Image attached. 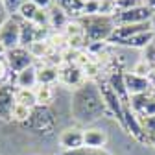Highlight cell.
Returning a JSON list of instances; mask_svg holds the SVG:
<instances>
[{"mask_svg": "<svg viewBox=\"0 0 155 155\" xmlns=\"http://www.w3.org/2000/svg\"><path fill=\"white\" fill-rule=\"evenodd\" d=\"M70 111L78 122H94L100 120L102 116L111 118V113L107 111V105L102 98V92L96 81H87L78 91H74Z\"/></svg>", "mask_w": 155, "mask_h": 155, "instance_id": "6da1fadb", "label": "cell"}, {"mask_svg": "<svg viewBox=\"0 0 155 155\" xmlns=\"http://www.w3.org/2000/svg\"><path fill=\"white\" fill-rule=\"evenodd\" d=\"M80 21L83 24L85 37H87L89 45L109 41L111 33L116 28L113 17H104V15H89V17H81Z\"/></svg>", "mask_w": 155, "mask_h": 155, "instance_id": "7a4b0ae2", "label": "cell"}, {"mask_svg": "<svg viewBox=\"0 0 155 155\" xmlns=\"http://www.w3.org/2000/svg\"><path fill=\"white\" fill-rule=\"evenodd\" d=\"M96 85H98V89L102 92V98H104V102L107 105V111L111 113V118H116L118 124H120V127L124 129V104H122V100L116 96V92L109 85L105 76L102 78V80L96 81Z\"/></svg>", "mask_w": 155, "mask_h": 155, "instance_id": "3957f363", "label": "cell"}, {"mask_svg": "<svg viewBox=\"0 0 155 155\" xmlns=\"http://www.w3.org/2000/svg\"><path fill=\"white\" fill-rule=\"evenodd\" d=\"M21 28L22 21H18L15 15H9L6 22L0 26V45L4 46L6 52L21 46Z\"/></svg>", "mask_w": 155, "mask_h": 155, "instance_id": "277c9868", "label": "cell"}, {"mask_svg": "<svg viewBox=\"0 0 155 155\" xmlns=\"http://www.w3.org/2000/svg\"><path fill=\"white\" fill-rule=\"evenodd\" d=\"M24 126L30 127L33 133L50 135V133L54 131V126H55V120H54V114H52L50 107H41V105L33 107L31 118H30Z\"/></svg>", "mask_w": 155, "mask_h": 155, "instance_id": "5b68a950", "label": "cell"}, {"mask_svg": "<svg viewBox=\"0 0 155 155\" xmlns=\"http://www.w3.org/2000/svg\"><path fill=\"white\" fill-rule=\"evenodd\" d=\"M4 57H6V61H8L9 70L15 72V74H18V72H22V70H26V68H30V67L35 65L33 55H31L30 50L24 48V46H18V48L8 50V52L4 54Z\"/></svg>", "mask_w": 155, "mask_h": 155, "instance_id": "8992f818", "label": "cell"}, {"mask_svg": "<svg viewBox=\"0 0 155 155\" xmlns=\"http://www.w3.org/2000/svg\"><path fill=\"white\" fill-rule=\"evenodd\" d=\"M153 13L144 6H139V8H133V9H127V11H118L114 13L113 21L116 26H126V24H146L151 21Z\"/></svg>", "mask_w": 155, "mask_h": 155, "instance_id": "52a82bcc", "label": "cell"}, {"mask_svg": "<svg viewBox=\"0 0 155 155\" xmlns=\"http://www.w3.org/2000/svg\"><path fill=\"white\" fill-rule=\"evenodd\" d=\"M57 83H61L63 87H67L70 91H78L83 83H87L83 68H80L74 63H65L59 68V80H57Z\"/></svg>", "mask_w": 155, "mask_h": 155, "instance_id": "ba28073f", "label": "cell"}, {"mask_svg": "<svg viewBox=\"0 0 155 155\" xmlns=\"http://www.w3.org/2000/svg\"><path fill=\"white\" fill-rule=\"evenodd\" d=\"M124 131L127 135H131V137L140 142V144H148V135L142 127V122L139 118V114L135 113L129 105H124Z\"/></svg>", "mask_w": 155, "mask_h": 155, "instance_id": "9c48e42d", "label": "cell"}, {"mask_svg": "<svg viewBox=\"0 0 155 155\" xmlns=\"http://www.w3.org/2000/svg\"><path fill=\"white\" fill-rule=\"evenodd\" d=\"M59 148L63 150V153L85 148V144H83V129H80V127H67L65 131H61V135H59Z\"/></svg>", "mask_w": 155, "mask_h": 155, "instance_id": "30bf717a", "label": "cell"}, {"mask_svg": "<svg viewBox=\"0 0 155 155\" xmlns=\"http://www.w3.org/2000/svg\"><path fill=\"white\" fill-rule=\"evenodd\" d=\"M124 80H126V87L129 96H139V94H148L155 89L153 81L150 78H140V76H135L131 70L124 72Z\"/></svg>", "mask_w": 155, "mask_h": 155, "instance_id": "8fae6325", "label": "cell"}, {"mask_svg": "<svg viewBox=\"0 0 155 155\" xmlns=\"http://www.w3.org/2000/svg\"><path fill=\"white\" fill-rule=\"evenodd\" d=\"M15 107V87H0V120H11V111Z\"/></svg>", "mask_w": 155, "mask_h": 155, "instance_id": "7c38bea8", "label": "cell"}, {"mask_svg": "<svg viewBox=\"0 0 155 155\" xmlns=\"http://www.w3.org/2000/svg\"><path fill=\"white\" fill-rule=\"evenodd\" d=\"M83 144L89 150H104L107 144V133L100 127H87L83 129Z\"/></svg>", "mask_w": 155, "mask_h": 155, "instance_id": "4fadbf2b", "label": "cell"}, {"mask_svg": "<svg viewBox=\"0 0 155 155\" xmlns=\"http://www.w3.org/2000/svg\"><path fill=\"white\" fill-rule=\"evenodd\" d=\"M37 85H39V78H37V67L35 65L15 74V89H35Z\"/></svg>", "mask_w": 155, "mask_h": 155, "instance_id": "5bb4252c", "label": "cell"}, {"mask_svg": "<svg viewBox=\"0 0 155 155\" xmlns=\"http://www.w3.org/2000/svg\"><path fill=\"white\" fill-rule=\"evenodd\" d=\"M48 13H50V30H52V31H63L65 26H67L68 21H70V17L67 15V11H65L63 8H59L57 4H54V6L48 9Z\"/></svg>", "mask_w": 155, "mask_h": 155, "instance_id": "9a60e30c", "label": "cell"}, {"mask_svg": "<svg viewBox=\"0 0 155 155\" xmlns=\"http://www.w3.org/2000/svg\"><path fill=\"white\" fill-rule=\"evenodd\" d=\"M33 91H35L37 105H41V107H50L52 102L55 100V89H54V85H43V83H39Z\"/></svg>", "mask_w": 155, "mask_h": 155, "instance_id": "2e32d148", "label": "cell"}, {"mask_svg": "<svg viewBox=\"0 0 155 155\" xmlns=\"http://www.w3.org/2000/svg\"><path fill=\"white\" fill-rule=\"evenodd\" d=\"M37 78H39V83H43V85H54L59 80V68L41 63V65H37Z\"/></svg>", "mask_w": 155, "mask_h": 155, "instance_id": "e0dca14e", "label": "cell"}, {"mask_svg": "<svg viewBox=\"0 0 155 155\" xmlns=\"http://www.w3.org/2000/svg\"><path fill=\"white\" fill-rule=\"evenodd\" d=\"M57 6L63 8L70 18H81L83 17V6L81 0H57Z\"/></svg>", "mask_w": 155, "mask_h": 155, "instance_id": "ac0fdd59", "label": "cell"}, {"mask_svg": "<svg viewBox=\"0 0 155 155\" xmlns=\"http://www.w3.org/2000/svg\"><path fill=\"white\" fill-rule=\"evenodd\" d=\"M28 50H30V54L33 55L35 61H43V59H46L52 52H57V50H54V48L50 46L48 41H35L33 45L28 46Z\"/></svg>", "mask_w": 155, "mask_h": 155, "instance_id": "d6986e66", "label": "cell"}, {"mask_svg": "<svg viewBox=\"0 0 155 155\" xmlns=\"http://www.w3.org/2000/svg\"><path fill=\"white\" fill-rule=\"evenodd\" d=\"M15 104L26 105V107H37V98L33 89H15Z\"/></svg>", "mask_w": 155, "mask_h": 155, "instance_id": "ffe728a7", "label": "cell"}, {"mask_svg": "<svg viewBox=\"0 0 155 155\" xmlns=\"http://www.w3.org/2000/svg\"><path fill=\"white\" fill-rule=\"evenodd\" d=\"M35 35H37V26L33 22L22 21V28H21V46L28 48L30 45L35 43Z\"/></svg>", "mask_w": 155, "mask_h": 155, "instance_id": "44dd1931", "label": "cell"}, {"mask_svg": "<svg viewBox=\"0 0 155 155\" xmlns=\"http://www.w3.org/2000/svg\"><path fill=\"white\" fill-rule=\"evenodd\" d=\"M41 9L33 0H26V2L21 6V9H18V17H21V21H28V22H33V18L37 15V11Z\"/></svg>", "mask_w": 155, "mask_h": 155, "instance_id": "7402d4cb", "label": "cell"}, {"mask_svg": "<svg viewBox=\"0 0 155 155\" xmlns=\"http://www.w3.org/2000/svg\"><path fill=\"white\" fill-rule=\"evenodd\" d=\"M31 113H33L31 107L15 104V107H13V111H11V120H13V122H18V124H26V122L31 118Z\"/></svg>", "mask_w": 155, "mask_h": 155, "instance_id": "603a6c76", "label": "cell"}, {"mask_svg": "<svg viewBox=\"0 0 155 155\" xmlns=\"http://www.w3.org/2000/svg\"><path fill=\"white\" fill-rule=\"evenodd\" d=\"M48 43L57 52H63L65 48H68V39H67L65 31H52L50 37H48Z\"/></svg>", "mask_w": 155, "mask_h": 155, "instance_id": "cb8c5ba5", "label": "cell"}, {"mask_svg": "<svg viewBox=\"0 0 155 155\" xmlns=\"http://www.w3.org/2000/svg\"><path fill=\"white\" fill-rule=\"evenodd\" d=\"M131 72H133L135 76H140V78H151V76H153V72H155V68H153L148 61H144L142 57H140V59L133 65Z\"/></svg>", "mask_w": 155, "mask_h": 155, "instance_id": "d4e9b609", "label": "cell"}, {"mask_svg": "<svg viewBox=\"0 0 155 155\" xmlns=\"http://www.w3.org/2000/svg\"><path fill=\"white\" fill-rule=\"evenodd\" d=\"M63 31H65L67 39H68V37H76V35H83V33H85L83 24H81L80 18H70L68 24L65 26V30H63Z\"/></svg>", "mask_w": 155, "mask_h": 155, "instance_id": "484cf974", "label": "cell"}, {"mask_svg": "<svg viewBox=\"0 0 155 155\" xmlns=\"http://www.w3.org/2000/svg\"><path fill=\"white\" fill-rule=\"evenodd\" d=\"M33 24L39 28H50V13L48 9H39L35 18H33Z\"/></svg>", "mask_w": 155, "mask_h": 155, "instance_id": "4316f807", "label": "cell"}, {"mask_svg": "<svg viewBox=\"0 0 155 155\" xmlns=\"http://www.w3.org/2000/svg\"><path fill=\"white\" fill-rule=\"evenodd\" d=\"M139 6H144V0H116V13L139 8Z\"/></svg>", "mask_w": 155, "mask_h": 155, "instance_id": "83f0119b", "label": "cell"}, {"mask_svg": "<svg viewBox=\"0 0 155 155\" xmlns=\"http://www.w3.org/2000/svg\"><path fill=\"white\" fill-rule=\"evenodd\" d=\"M26 2V0H2V4L8 11V15H15L18 13V9H21V6Z\"/></svg>", "mask_w": 155, "mask_h": 155, "instance_id": "f1b7e54d", "label": "cell"}, {"mask_svg": "<svg viewBox=\"0 0 155 155\" xmlns=\"http://www.w3.org/2000/svg\"><path fill=\"white\" fill-rule=\"evenodd\" d=\"M142 59L148 61V63L155 68V41H153L151 45H148V46L142 50Z\"/></svg>", "mask_w": 155, "mask_h": 155, "instance_id": "f546056e", "label": "cell"}, {"mask_svg": "<svg viewBox=\"0 0 155 155\" xmlns=\"http://www.w3.org/2000/svg\"><path fill=\"white\" fill-rule=\"evenodd\" d=\"M63 155H111L105 150H89V148H81V150H76V151H67Z\"/></svg>", "mask_w": 155, "mask_h": 155, "instance_id": "4dcf8cb0", "label": "cell"}, {"mask_svg": "<svg viewBox=\"0 0 155 155\" xmlns=\"http://www.w3.org/2000/svg\"><path fill=\"white\" fill-rule=\"evenodd\" d=\"M9 67H8V61L4 55H0V85H6L8 81V76H9Z\"/></svg>", "mask_w": 155, "mask_h": 155, "instance_id": "1f68e13d", "label": "cell"}, {"mask_svg": "<svg viewBox=\"0 0 155 155\" xmlns=\"http://www.w3.org/2000/svg\"><path fill=\"white\" fill-rule=\"evenodd\" d=\"M140 122H142V127H144L146 135L155 133V114L153 116H144V118H140Z\"/></svg>", "mask_w": 155, "mask_h": 155, "instance_id": "d6a6232c", "label": "cell"}, {"mask_svg": "<svg viewBox=\"0 0 155 155\" xmlns=\"http://www.w3.org/2000/svg\"><path fill=\"white\" fill-rule=\"evenodd\" d=\"M33 2L41 8V9H50L54 6V0H33Z\"/></svg>", "mask_w": 155, "mask_h": 155, "instance_id": "836d02e7", "label": "cell"}, {"mask_svg": "<svg viewBox=\"0 0 155 155\" xmlns=\"http://www.w3.org/2000/svg\"><path fill=\"white\" fill-rule=\"evenodd\" d=\"M8 17H9V15H8V11H6V8H4V4H2V0H0V26L6 22Z\"/></svg>", "mask_w": 155, "mask_h": 155, "instance_id": "e575fe53", "label": "cell"}, {"mask_svg": "<svg viewBox=\"0 0 155 155\" xmlns=\"http://www.w3.org/2000/svg\"><path fill=\"white\" fill-rule=\"evenodd\" d=\"M144 4H146V8H148V9H150V11L155 15V0H146Z\"/></svg>", "mask_w": 155, "mask_h": 155, "instance_id": "d590c367", "label": "cell"}, {"mask_svg": "<svg viewBox=\"0 0 155 155\" xmlns=\"http://www.w3.org/2000/svg\"><path fill=\"white\" fill-rule=\"evenodd\" d=\"M148 144L150 146H155V133H150L148 135Z\"/></svg>", "mask_w": 155, "mask_h": 155, "instance_id": "8d00e7d4", "label": "cell"}, {"mask_svg": "<svg viewBox=\"0 0 155 155\" xmlns=\"http://www.w3.org/2000/svg\"><path fill=\"white\" fill-rule=\"evenodd\" d=\"M150 26H151V30H153V33H155V15L151 17V21H150Z\"/></svg>", "mask_w": 155, "mask_h": 155, "instance_id": "74e56055", "label": "cell"}, {"mask_svg": "<svg viewBox=\"0 0 155 155\" xmlns=\"http://www.w3.org/2000/svg\"><path fill=\"white\" fill-rule=\"evenodd\" d=\"M4 54H6V50H4V46H2V45H0V55H4Z\"/></svg>", "mask_w": 155, "mask_h": 155, "instance_id": "f35d334b", "label": "cell"}, {"mask_svg": "<svg viewBox=\"0 0 155 155\" xmlns=\"http://www.w3.org/2000/svg\"><path fill=\"white\" fill-rule=\"evenodd\" d=\"M150 80H151V81H153V85H155V72H153V76L150 78Z\"/></svg>", "mask_w": 155, "mask_h": 155, "instance_id": "ab89813d", "label": "cell"}, {"mask_svg": "<svg viewBox=\"0 0 155 155\" xmlns=\"http://www.w3.org/2000/svg\"><path fill=\"white\" fill-rule=\"evenodd\" d=\"M81 2H87V0H81Z\"/></svg>", "mask_w": 155, "mask_h": 155, "instance_id": "60d3db41", "label": "cell"}, {"mask_svg": "<svg viewBox=\"0 0 155 155\" xmlns=\"http://www.w3.org/2000/svg\"><path fill=\"white\" fill-rule=\"evenodd\" d=\"M144 2H146V0H144Z\"/></svg>", "mask_w": 155, "mask_h": 155, "instance_id": "b9f144b4", "label": "cell"}]
</instances>
